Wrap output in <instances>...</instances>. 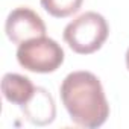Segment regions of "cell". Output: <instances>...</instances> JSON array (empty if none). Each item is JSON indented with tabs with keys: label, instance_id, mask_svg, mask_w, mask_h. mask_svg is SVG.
<instances>
[{
	"label": "cell",
	"instance_id": "6da1fadb",
	"mask_svg": "<svg viewBox=\"0 0 129 129\" xmlns=\"http://www.w3.org/2000/svg\"><path fill=\"white\" fill-rule=\"evenodd\" d=\"M59 93L62 105L75 124L96 129L106 121L109 105L99 78L91 72H73L67 75Z\"/></svg>",
	"mask_w": 129,
	"mask_h": 129
},
{
	"label": "cell",
	"instance_id": "7a4b0ae2",
	"mask_svg": "<svg viewBox=\"0 0 129 129\" xmlns=\"http://www.w3.org/2000/svg\"><path fill=\"white\" fill-rule=\"evenodd\" d=\"M109 35V26L103 15L88 11L76 17L64 29V41L79 55L97 52Z\"/></svg>",
	"mask_w": 129,
	"mask_h": 129
},
{
	"label": "cell",
	"instance_id": "3957f363",
	"mask_svg": "<svg viewBox=\"0 0 129 129\" xmlns=\"http://www.w3.org/2000/svg\"><path fill=\"white\" fill-rule=\"evenodd\" d=\"M62 47L52 38L38 37L18 44L17 61L27 72L34 73H53L64 62Z\"/></svg>",
	"mask_w": 129,
	"mask_h": 129
},
{
	"label": "cell",
	"instance_id": "277c9868",
	"mask_svg": "<svg viewBox=\"0 0 129 129\" xmlns=\"http://www.w3.org/2000/svg\"><path fill=\"white\" fill-rule=\"evenodd\" d=\"M5 32L14 44H23L29 40L44 37L46 24L35 11L20 6L9 12L5 23Z\"/></svg>",
	"mask_w": 129,
	"mask_h": 129
},
{
	"label": "cell",
	"instance_id": "5b68a950",
	"mask_svg": "<svg viewBox=\"0 0 129 129\" xmlns=\"http://www.w3.org/2000/svg\"><path fill=\"white\" fill-rule=\"evenodd\" d=\"M20 108H21L26 120L35 126L50 124L56 117L55 100H53L52 94L43 87H37L34 96Z\"/></svg>",
	"mask_w": 129,
	"mask_h": 129
},
{
	"label": "cell",
	"instance_id": "8992f818",
	"mask_svg": "<svg viewBox=\"0 0 129 129\" xmlns=\"http://www.w3.org/2000/svg\"><path fill=\"white\" fill-rule=\"evenodd\" d=\"M35 88L27 76L18 73H6L2 79V94L12 105H24L34 96Z\"/></svg>",
	"mask_w": 129,
	"mask_h": 129
},
{
	"label": "cell",
	"instance_id": "52a82bcc",
	"mask_svg": "<svg viewBox=\"0 0 129 129\" xmlns=\"http://www.w3.org/2000/svg\"><path fill=\"white\" fill-rule=\"evenodd\" d=\"M84 0H41V6L55 18H66L76 14Z\"/></svg>",
	"mask_w": 129,
	"mask_h": 129
},
{
	"label": "cell",
	"instance_id": "ba28073f",
	"mask_svg": "<svg viewBox=\"0 0 129 129\" xmlns=\"http://www.w3.org/2000/svg\"><path fill=\"white\" fill-rule=\"evenodd\" d=\"M126 67H127V70H129V49H127V52H126Z\"/></svg>",
	"mask_w": 129,
	"mask_h": 129
}]
</instances>
